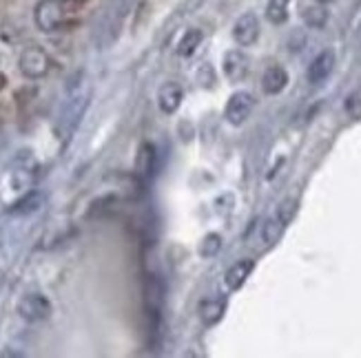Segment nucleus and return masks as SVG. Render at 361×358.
Here are the masks:
<instances>
[{
	"label": "nucleus",
	"mask_w": 361,
	"mask_h": 358,
	"mask_svg": "<svg viewBox=\"0 0 361 358\" xmlns=\"http://www.w3.org/2000/svg\"><path fill=\"white\" fill-rule=\"evenodd\" d=\"M18 67H20V73L27 77V80H40V77H44L51 71V58L42 49V46L31 44L20 53Z\"/></svg>",
	"instance_id": "2"
},
{
	"label": "nucleus",
	"mask_w": 361,
	"mask_h": 358,
	"mask_svg": "<svg viewBox=\"0 0 361 358\" xmlns=\"http://www.w3.org/2000/svg\"><path fill=\"white\" fill-rule=\"evenodd\" d=\"M184 100V89L178 82H164L158 89V106L164 115H173Z\"/></svg>",
	"instance_id": "11"
},
{
	"label": "nucleus",
	"mask_w": 361,
	"mask_h": 358,
	"mask_svg": "<svg viewBox=\"0 0 361 358\" xmlns=\"http://www.w3.org/2000/svg\"><path fill=\"white\" fill-rule=\"evenodd\" d=\"M222 69L228 82H242L248 75V58L240 49H231L222 58Z\"/></svg>",
	"instance_id": "10"
},
{
	"label": "nucleus",
	"mask_w": 361,
	"mask_h": 358,
	"mask_svg": "<svg viewBox=\"0 0 361 358\" xmlns=\"http://www.w3.org/2000/svg\"><path fill=\"white\" fill-rule=\"evenodd\" d=\"M44 204V195L40 191H29L23 199H18L11 206V215H34L42 208Z\"/></svg>",
	"instance_id": "16"
},
{
	"label": "nucleus",
	"mask_w": 361,
	"mask_h": 358,
	"mask_svg": "<svg viewBox=\"0 0 361 358\" xmlns=\"http://www.w3.org/2000/svg\"><path fill=\"white\" fill-rule=\"evenodd\" d=\"M288 84V71L281 65H271L262 75V91L266 96H279Z\"/></svg>",
	"instance_id": "12"
},
{
	"label": "nucleus",
	"mask_w": 361,
	"mask_h": 358,
	"mask_svg": "<svg viewBox=\"0 0 361 358\" xmlns=\"http://www.w3.org/2000/svg\"><path fill=\"white\" fill-rule=\"evenodd\" d=\"M333 69H335V51L324 49L312 58V62L308 65V71H306V77L310 84H322L331 77Z\"/></svg>",
	"instance_id": "9"
},
{
	"label": "nucleus",
	"mask_w": 361,
	"mask_h": 358,
	"mask_svg": "<svg viewBox=\"0 0 361 358\" xmlns=\"http://www.w3.org/2000/svg\"><path fill=\"white\" fill-rule=\"evenodd\" d=\"M343 108L350 120H361V91H353L343 102Z\"/></svg>",
	"instance_id": "22"
},
{
	"label": "nucleus",
	"mask_w": 361,
	"mask_h": 358,
	"mask_svg": "<svg viewBox=\"0 0 361 358\" xmlns=\"http://www.w3.org/2000/svg\"><path fill=\"white\" fill-rule=\"evenodd\" d=\"M202 38H204V34H202L200 29H188V31H184L182 40L178 42V56L191 58L197 51V46L202 44Z\"/></svg>",
	"instance_id": "18"
},
{
	"label": "nucleus",
	"mask_w": 361,
	"mask_h": 358,
	"mask_svg": "<svg viewBox=\"0 0 361 358\" xmlns=\"http://www.w3.org/2000/svg\"><path fill=\"white\" fill-rule=\"evenodd\" d=\"M300 13H302L304 25L310 27V29H324L326 23H328V9L322 3H315V0H312V5L302 7Z\"/></svg>",
	"instance_id": "15"
},
{
	"label": "nucleus",
	"mask_w": 361,
	"mask_h": 358,
	"mask_svg": "<svg viewBox=\"0 0 361 358\" xmlns=\"http://www.w3.org/2000/svg\"><path fill=\"white\" fill-rule=\"evenodd\" d=\"M259 38V18L253 11L242 13L233 25V40L240 46H253Z\"/></svg>",
	"instance_id": "7"
},
{
	"label": "nucleus",
	"mask_w": 361,
	"mask_h": 358,
	"mask_svg": "<svg viewBox=\"0 0 361 358\" xmlns=\"http://www.w3.org/2000/svg\"><path fill=\"white\" fill-rule=\"evenodd\" d=\"M219 250H222V237H219L217 232H209L197 245V255L202 259H213L219 255Z\"/></svg>",
	"instance_id": "20"
},
{
	"label": "nucleus",
	"mask_w": 361,
	"mask_h": 358,
	"mask_svg": "<svg viewBox=\"0 0 361 358\" xmlns=\"http://www.w3.org/2000/svg\"><path fill=\"white\" fill-rule=\"evenodd\" d=\"M36 170H38V162H36L34 155H31V151H20L18 155H16L13 170H11L16 188H18V191L29 188V186L34 184V179H36Z\"/></svg>",
	"instance_id": "6"
},
{
	"label": "nucleus",
	"mask_w": 361,
	"mask_h": 358,
	"mask_svg": "<svg viewBox=\"0 0 361 358\" xmlns=\"http://www.w3.org/2000/svg\"><path fill=\"white\" fill-rule=\"evenodd\" d=\"M284 230H286V224L279 219L277 215H273V217H269L264 224H262V241H264V245H275L279 239H281V235H284Z\"/></svg>",
	"instance_id": "17"
},
{
	"label": "nucleus",
	"mask_w": 361,
	"mask_h": 358,
	"mask_svg": "<svg viewBox=\"0 0 361 358\" xmlns=\"http://www.w3.org/2000/svg\"><path fill=\"white\" fill-rule=\"evenodd\" d=\"M62 3H65V7L69 5V7H80V5H85L87 0H62Z\"/></svg>",
	"instance_id": "23"
},
{
	"label": "nucleus",
	"mask_w": 361,
	"mask_h": 358,
	"mask_svg": "<svg viewBox=\"0 0 361 358\" xmlns=\"http://www.w3.org/2000/svg\"><path fill=\"white\" fill-rule=\"evenodd\" d=\"M18 314L27 323H42L51 317V301L40 292H31L18 301Z\"/></svg>",
	"instance_id": "5"
},
{
	"label": "nucleus",
	"mask_w": 361,
	"mask_h": 358,
	"mask_svg": "<svg viewBox=\"0 0 361 358\" xmlns=\"http://www.w3.org/2000/svg\"><path fill=\"white\" fill-rule=\"evenodd\" d=\"M197 314L204 325H217L226 314V299H222V297L204 299L197 307Z\"/></svg>",
	"instance_id": "14"
},
{
	"label": "nucleus",
	"mask_w": 361,
	"mask_h": 358,
	"mask_svg": "<svg viewBox=\"0 0 361 358\" xmlns=\"http://www.w3.org/2000/svg\"><path fill=\"white\" fill-rule=\"evenodd\" d=\"M135 177L140 181H151L155 170H158V151L151 142H142L135 153V162H133Z\"/></svg>",
	"instance_id": "8"
},
{
	"label": "nucleus",
	"mask_w": 361,
	"mask_h": 358,
	"mask_svg": "<svg viewBox=\"0 0 361 358\" xmlns=\"http://www.w3.org/2000/svg\"><path fill=\"white\" fill-rule=\"evenodd\" d=\"M89 96H91V89H89L87 77L75 75L71 84L67 87V98L60 113V127L65 133H71L78 127V122H80L85 108L89 104Z\"/></svg>",
	"instance_id": "1"
},
{
	"label": "nucleus",
	"mask_w": 361,
	"mask_h": 358,
	"mask_svg": "<svg viewBox=\"0 0 361 358\" xmlns=\"http://www.w3.org/2000/svg\"><path fill=\"white\" fill-rule=\"evenodd\" d=\"M288 7L290 0H269V5H266V20L273 25H284L288 20Z\"/></svg>",
	"instance_id": "19"
},
{
	"label": "nucleus",
	"mask_w": 361,
	"mask_h": 358,
	"mask_svg": "<svg viewBox=\"0 0 361 358\" xmlns=\"http://www.w3.org/2000/svg\"><path fill=\"white\" fill-rule=\"evenodd\" d=\"M297 210H300V201H297V199H284V201H281V204L277 206V217H279V219L281 222H284L286 226L295 219V215H297Z\"/></svg>",
	"instance_id": "21"
},
{
	"label": "nucleus",
	"mask_w": 361,
	"mask_h": 358,
	"mask_svg": "<svg viewBox=\"0 0 361 358\" xmlns=\"http://www.w3.org/2000/svg\"><path fill=\"white\" fill-rule=\"evenodd\" d=\"M253 111H255V98L250 96L248 91H238V93H233L226 102L224 120L231 127H242V124L253 115Z\"/></svg>",
	"instance_id": "4"
},
{
	"label": "nucleus",
	"mask_w": 361,
	"mask_h": 358,
	"mask_svg": "<svg viewBox=\"0 0 361 358\" xmlns=\"http://www.w3.org/2000/svg\"><path fill=\"white\" fill-rule=\"evenodd\" d=\"M253 270H255V261H250V259H242L238 263H233V266L224 274V286H226V290L238 292L248 281V276H250V272H253Z\"/></svg>",
	"instance_id": "13"
},
{
	"label": "nucleus",
	"mask_w": 361,
	"mask_h": 358,
	"mask_svg": "<svg viewBox=\"0 0 361 358\" xmlns=\"http://www.w3.org/2000/svg\"><path fill=\"white\" fill-rule=\"evenodd\" d=\"M36 27L44 34H54L65 25V3L62 0H40L34 9Z\"/></svg>",
	"instance_id": "3"
},
{
	"label": "nucleus",
	"mask_w": 361,
	"mask_h": 358,
	"mask_svg": "<svg viewBox=\"0 0 361 358\" xmlns=\"http://www.w3.org/2000/svg\"><path fill=\"white\" fill-rule=\"evenodd\" d=\"M315 3H322V5H328V3H333V0H315Z\"/></svg>",
	"instance_id": "24"
}]
</instances>
